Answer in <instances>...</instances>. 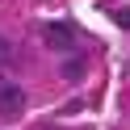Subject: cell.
<instances>
[{
  "label": "cell",
  "mask_w": 130,
  "mask_h": 130,
  "mask_svg": "<svg viewBox=\"0 0 130 130\" xmlns=\"http://www.w3.org/2000/svg\"><path fill=\"white\" fill-rule=\"evenodd\" d=\"M21 105H25V92H21L17 84H0V118L21 113Z\"/></svg>",
  "instance_id": "cell-2"
},
{
  "label": "cell",
  "mask_w": 130,
  "mask_h": 130,
  "mask_svg": "<svg viewBox=\"0 0 130 130\" xmlns=\"http://www.w3.org/2000/svg\"><path fill=\"white\" fill-rule=\"evenodd\" d=\"M84 76V59H76V55H71L67 63H63V80H80Z\"/></svg>",
  "instance_id": "cell-3"
},
{
  "label": "cell",
  "mask_w": 130,
  "mask_h": 130,
  "mask_svg": "<svg viewBox=\"0 0 130 130\" xmlns=\"http://www.w3.org/2000/svg\"><path fill=\"white\" fill-rule=\"evenodd\" d=\"M9 55H13V46L4 42V38H0V67H4V63H9Z\"/></svg>",
  "instance_id": "cell-5"
},
{
  "label": "cell",
  "mask_w": 130,
  "mask_h": 130,
  "mask_svg": "<svg viewBox=\"0 0 130 130\" xmlns=\"http://www.w3.org/2000/svg\"><path fill=\"white\" fill-rule=\"evenodd\" d=\"M113 21H118L122 29H130V9H113Z\"/></svg>",
  "instance_id": "cell-4"
},
{
  "label": "cell",
  "mask_w": 130,
  "mask_h": 130,
  "mask_svg": "<svg viewBox=\"0 0 130 130\" xmlns=\"http://www.w3.org/2000/svg\"><path fill=\"white\" fill-rule=\"evenodd\" d=\"M42 42L51 46V51H76L80 34H76V25H67V21H51V25L42 29Z\"/></svg>",
  "instance_id": "cell-1"
}]
</instances>
